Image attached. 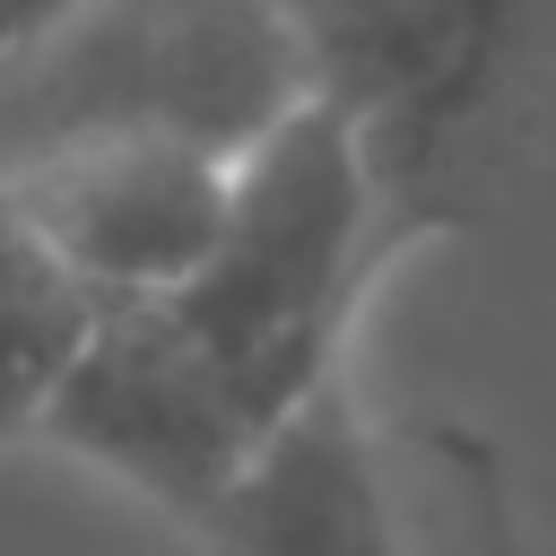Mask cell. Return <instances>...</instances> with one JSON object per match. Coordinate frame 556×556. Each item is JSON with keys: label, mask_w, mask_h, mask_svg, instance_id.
<instances>
[{"label": "cell", "mask_w": 556, "mask_h": 556, "mask_svg": "<svg viewBox=\"0 0 556 556\" xmlns=\"http://www.w3.org/2000/svg\"><path fill=\"white\" fill-rule=\"evenodd\" d=\"M70 9H87V0H0V70H9L17 52H35Z\"/></svg>", "instance_id": "obj_7"}, {"label": "cell", "mask_w": 556, "mask_h": 556, "mask_svg": "<svg viewBox=\"0 0 556 556\" xmlns=\"http://www.w3.org/2000/svg\"><path fill=\"white\" fill-rule=\"evenodd\" d=\"M191 539L200 556H521V513L478 426L339 382L252 452Z\"/></svg>", "instance_id": "obj_4"}, {"label": "cell", "mask_w": 556, "mask_h": 556, "mask_svg": "<svg viewBox=\"0 0 556 556\" xmlns=\"http://www.w3.org/2000/svg\"><path fill=\"white\" fill-rule=\"evenodd\" d=\"M304 104L287 0H87L0 70V165L70 139H174L243 165Z\"/></svg>", "instance_id": "obj_3"}, {"label": "cell", "mask_w": 556, "mask_h": 556, "mask_svg": "<svg viewBox=\"0 0 556 556\" xmlns=\"http://www.w3.org/2000/svg\"><path fill=\"white\" fill-rule=\"evenodd\" d=\"M408 252L348 122L304 104L243 156L208 261L156 304L96 313L35 443L191 530L287 417L348 382L356 321Z\"/></svg>", "instance_id": "obj_1"}, {"label": "cell", "mask_w": 556, "mask_h": 556, "mask_svg": "<svg viewBox=\"0 0 556 556\" xmlns=\"http://www.w3.org/2000/svg\"><path fill=\"white\" fill-rule=\"evenodd\" d=\"M96 304L35 252L17 208L0 200V443H35L61 374L78 365Z\"/></svg>", "instance_id": "obj_6"}, {"label": "cell", "mask_w": 556, "mask_h": 556, "mask_svg": "<svg viewBox=\"0 0 556 556\" xmlns=\"http://www.w3.org/2000/svg\"><path fill=\"white\" fill-rule=\"evenodd\" d=\"M235 174L243 165L174 139H70L9 156L0 200L96 313H130L174 295L208 261L235 208Z\"/></svg>", "instance_id": "obj_5"}, {"label": "cell", "mask_w": 556, "mask_h": 556, "mask_svg": "<svg viewBox=\"0 0 556 556\" xmlns=\"http://www.w3.org/2000/svg\"><path fill=\"white\" fill-rule=\"evenodd\" d=\"M287 26L408 243L478 226L547 87L556 0H287Z\"/></svg>", "instance_id": "obj_2"}]
</instances>
